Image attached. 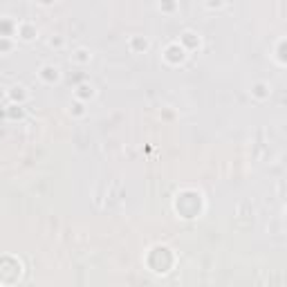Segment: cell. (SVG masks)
<instances>
[{
	"label": "cell",
	"mask_w": 287,
	"mask_h": 287,
	"mask_svg": "<svg viewBox=\"0 0 287 287\" xmlns=\"http://www.w3.org/2000/svg\"><path fill=\"white\" fill-rule=\"evenodd\" d=\"M38 79H41L45 85H56V83L61 81V68L59 65H52V63L43 65L41 70H38Z\"/></svg>",
	"instance_id": "1"
},
{
	"label": "cell",
	"mask_w": 287,
	"mask_h": 287,
	"mask_svg": "<svg viewBox=\"0 0 287 287\" xmlns=\"http://www.w3.org/2000/svg\"><path fill=\"white\" fill-rule=\"evenodd\" d=\"M16 34L23 43H34L38 38V27L34 23H30V20H23V23L16 25Z\"/></svg>",
	"instance_id": "2"
},
{
	"label": "cell",
	"mask_w": 287,
	"mask_h": 287,
	"mask_svg": "<svg viewBox=\"0 0 287 287\" xmlns=\"http://www.w3.org/2000/svg\"><path fill=\"white\" fill-rule=\"evenodd\" d=\"M184 59H186V50L180 43H173V45H169L164 50V61L169 65H180L184 63Z\"/></svg>",
	"instance_id": "3"
},
{
	"label": "cell",
	"mask_w": 287,
	"mask_h": 287,
	"mask_svg": "<svg viewBox=\"0 0 287 287\" xmlns=\"http://www.w3.org/2000/svg\"><path fill=\"white\" fill-rule=\"evenodd\" d=\"M128 50L133 54H146L148 50H151V41H148L146 36L135 34V36H130L128 38Z\"/></svg>",
	"instance_id": "4"
},
{
	"label": "cell",
	"mask_w": 287,
	"mask_h": 287,
	"mask_svg": "<svg viewBox=\"0 0 287 287\" xmlns=\"http://www.w3.org/2000/svg\"><path fill=\"white\" fill-rule=\"evenodd\" d=\"M249 94H252L253 101H267L271 94V88L267 81H256L252 83V88H249Z\"/></svg>",
	"instance_id": "5"
},
{
	"label": "cell",
	"mask_w": 287,
	"mask_h": 287,
	"mask_svg": "<svg viewBox=\"0 0 287 287\" xmlns=\"http://www.w3.org/2000/svg\"><path fill=\"white\" fill-rule=\"evenodd\" d=\"M180 45L184 47L186 52H195V50H200L202 41H200V36L195 34V32L186 30V32H182V36H180Z\"/></svg>",
	"instance_id": "6"
},
{
	"label": "cell",
	"mask_w": 287,
	"mask_h": 287,
	"mask_svg": "<svg viewBox=\"0 0 287 287\" xmlns=\"http://www.w3.org/2000/svg\"><path fill=\"white\" fill-rule=\"evenodd\" d=\"M94 97H97V88H94L92 83H79L74 90V99L83 101V103H88V101H92Z\"/></svg>",
	"instance_id": "7"
},
{
	"label": "cell",
	"mask_w": 287,
	"mask_h": 287,
	"mask_svg": "<svg viewBox=\"0 0 287 287\" xmlns=\"http://www.w3.org/2000/svg\"><path fill=\"white\" fill-rule=\"evenodd\" d=\"M9 99L14 103H18V106H23L25 101L30 99V90L25 88V85H14V88H9Z\"/></svg>",
	"instance_id": "8"
},
{
	"label": "cell",
	"mask_w": 287,
	"mask_h": 287,
	"mask_svg": "<svg viewBox=\"0 0 287 287\" xmlns=\"http://www.w3.org/2000/svg\"><path fill=\"white\" fill-rule=\"evenodd\" d=\"M70 59H72V63H76V65H90V61H92V52H90L88 47H76Z\"/></svg>",
	"instance_id": "9"
},
{
	"label": "cell",
	"mask_w": 287,
	"mask_h": 287,
	"mask_svg": "<svg viewBox=\"0 0 287 287\" xmlns=\"http://www.w3.org/2000/svg\"><path fill=\"white\" fill-rule=\"evenodd\" d=\"M68 112H70L74 119H83L85 115H88V108H85V103H83V101L74 99V101L70 103V108H68Z\"/></svg>",
	"instance_id": "10"
},
{
	"label": "cell",
	"mask_w": 287,
	"mask_h": 287,
	"mask_svg": "<svg viewBox=\"0 0 287 287\" xmlns=\"http://www.w3.org/2000/svg\"><path fill=\"white\" fill-rule=\"evenodd\" d=\"M177 0H159L157 2V7H159V12L162 14H166V16H175L177 14Z\"/></svg>",
	"instance_id": "11"
},
{
	"label": "cell",
	"mask_w": 287,
	"mask_h": 287,
	"mask_svg": "<svg viewBox=\"0 0 287 287\" xmlns=\"http://www.w3.org/2000/svg\"><path fill=\"white\" fill-rule=\"evenodd\" d=\"M14 52V41L9 36H0V54H12Z\"/></svg>",
	"instance_id": "12"
},
{
	"label": "cell",
	"mask_w": 287,
	"mask_h": 287,
	"mask_svg": "<svg viewBox=\"0 0 287 287\" xmlns=\"http://www.w3.org/2000/svg\"><path fill=\"white\" fill-rule=\"evenodd\" d=\"M47 45L52 47V50H63V47H65V38L61 34H54V36H50Z\"/></svg>",
	"instance_id": "13"
},
{
	"label": "cell",
	"mask_w": 287,
	"mask_h": 287,
	"mask_svg": "<svg viewBox=\"0 0 287 287\" xmlns=\"http://www.w3.org/2000/svg\"><path fill=\"white\" fill-rule=\"evenodd\" d=\"M204 7L209 12H218V9L224 7V0H204Z\"/></svg>",
	"instance_id": "14"
},
{
	"label": "cell",
	"mask_w": 287,
	"mask_h": 287,
	"mask_svg": "<svg viewBox=\"0 0 287 287\" xmlns=\"http://www.w3.org/2000/svg\"><path fill=\"white\" fill-rule=\"evenodd\" d=\"M38 2H41V5H45V7H50V5H54L56 0H38Z\"/></svg>",
	"instance_id": "15"
},
{
	"label": "cell",
	"mask_w": 287,
	"mask_h": 287,
	"mask_svg": "<svg viewBox=\"0 0 287 287\" xmlns=\"http://www.w3.org/2000/svg\"><path fill=\"white\" fill-rule=\"evenodd\" d=\"M177 2H180V0H177Z\"/></svg>",
	"instance_id": "16"
}]
</instances>
